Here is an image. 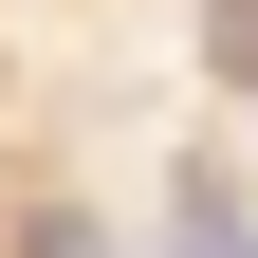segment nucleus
<instances>
[{"mask_svg": "<svg viewBox=\"0 0 258 258\" xmlns=\"http://www.w3.org/2000/svg\"><path fill=\"white\" fill-rule=\"evenodd\" d=\"M221 74H258V0H221Z\"/></svg>", "mask_w": 258, "mask_h": 258, "instance_id": "f03ea898", "label": "nucleus"}, {"mask_svg": "<svg viewBox=\"0 0 258 258\" xmlns=\"http://www.w3.org/2000/svg\"><path fill=\"white\" fill-rule=\"evenodd\" d=\"M19 258H111V221H74V203H37V221H19Z\"/></svg>", "mask_w": 258, "mask_h": 258, "instance_id": "f257e3e1", "label": "nucleus"}]
</instances>
